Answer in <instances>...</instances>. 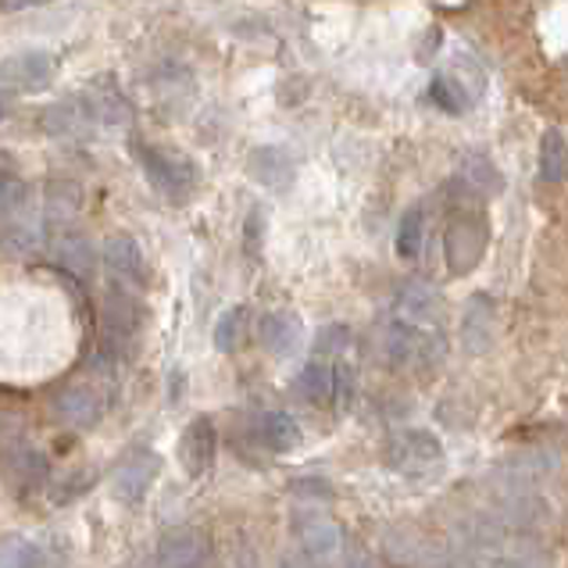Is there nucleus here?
I'll return each mask as SVG.
<instances>
[{
    "label": "nucleus",
    "instance_id": "18",
    "mask_svg": "<svg viewBox=\"0 0 568 568\" xmlns=\"http://www.w3.org/2000/svg\"><path fill=\"white\" fill-rule=\"evenodd\" d=\"M79 104H83V111H87V119L90 122H108V125H119V122H125L129 119V101L119 93V87L111 83H97L93 90H87L83 97H79Z\"/></svg>",
    "mask_w": 568,
    "mask_h": 568
},
{
    "label": "nucleus",
    "instance_id": "27",
    "mask_svg": "<svg viewBox=\"0 0 568 568\" xmlns=\"http://www.w3.org/2000/svg\"><path fill=\"white\" fill-rule=\"evenodd\" d=\"M351 344V329L347 326H326L318 329V339H315V358L322 362H336L344 347Z\"/></svg>",
    "mask_w": 568,
    "mask_h": 568
},
{
    "label": "nucleus",
    "instance_id": "19",
    "mask_svg": "<svg viewBox=\"0 0 568 568\" xmlns=\"http://www.w3.org/2000/svg\"><path fill=\"white\" fill-rule=\"evenodd\" d=\"M247 169L257 183H265L272 190H286L294 183V158L283 148H257L247 161Z\"/></svg>",
    "mask_w": 568,
    "mask_h": 568
},
{
    "label": "nucleus",
    "instance_id": "9",
    "mask_svg": "<svg viewBox=\"0 0 568 568\" xmlns=\"http://www.w3.org/2000/svg\"><path fill=\"white\" fill-rule=\"evenodd\" d=\"M351 389H354L351 368H344L339 362L312 358L297 376V394L307 404H315V408H333L339 400H351Z\"/></svg>",
    "mask_w": 568,
    "mask_h": 568
},
{
    "label": "nucleus",
    "instance_id": "11",
    "mask_svg": "<svg viewBox=\"0 0 568 568\" xmlns=\"http://www.w3.org/2000/svg\"><path fill=\"white\" fill-rule=\"evenodd\" d=\"M104 408H108L104 394L93 383H69L54 397L58 418L64 422V426H72V429H90V426H97V422H101V415H104Z\"/></svg>",
    "mask_w": 568,
    "mask_h": 568
},
{
    "label": "nucleus",
    "instance_id": "16",
    "mask_svg": "<svg viewBox=\"0 0 568 568\" xmlns=\"http://www.w3.org/2000/svg\"><path fill=\"white\" fill-rule=\"evenodd\" d=\"M257 339H262V347L272 358H290V354L301 347L304 326L294 312H268L257 322Z\"/></svg>",
    "mask_w": 568,
    "mask_h": 568
},
{
    "label": "nucleus",
    "instance_id": "1",
    "mask_svg": "<svg viewBox=\"0 0 568 568\" xmlns=\"http://www.w3.org/2000/svg\"><path fill=\"white\" fill-rule=\"evenodd\" d=\"M40 240H43V207L32 201L14 158L0 151V243L26 251Z\"/></svg>",
    "mask_w": 568,
    "mask_h": 568
},
{
    "label": "nucleus",
    "instance_id": "4",
    "mask_svg": "<svg viewBox=\"0 0 568 568\" xmlns=\"http://www.w3.org/2000/svg\"><path fill=\"white\" fill-rule=\"evenodd\" d=\"M129 151L136 154V161H140V169H143V175L151 180V186L158 190V193H165L169 201H186L193 190H197V183H201V172H197V165L186 158V154H175V151H165V148H154V143H143V140H136V143H129Z\"/></svg>",
    "mask_w": 568,
    "mask_h": 568
},
{
    "label": "nucleus",
    "instance_id": "21",
    "mask_svg": "<svg viewBox=\"0 0 568 568\" xmlns=\"http://www.w3.org/2000/svg\"><path fill=\"white\" fill-rule=\"evenodd\" d=\"M0 568H51L47 547L29 537H4L0 540Z\"/></svg>",
    "mask_w": 568,
    "mask_h": 568
},
{
    "label": "nucleus",
    "instance_id": "15",
    "mask_svg": "<svg viewBox=\"0 0 568 568\" xmlns=\"http://www.w3.org/2000/svg\"><path fill=\"white\" fill-rule=\"evenodd\" d=\"M101 257H104V265L115 272L122 283L148 286V262H143V251H140V243L133 236H125V233L108 236Z\"/></svg>",
    "mask_w": 568,
    "mask_h": 568
},
{
    "label": "nucleus",
    "instance_id": "6",
    "mask_svg": "<svg viewBox=\"0 0 568 568\" xmlns=\"http://www.w3.org/2000/svg\"><path fill=\"white\" fill-rule=\"evenodd\" d=\"M386 462H389V468H397L400 476L422 479V476H429L444 465V447L426 429H400V433L389 436Z\"/></svg>",
    "mask_w": 568,
    "mask_h": 568
},
{
    "label": "nucleus",
    "instance_id": "7",
    "mask_svg": "<svg viewBox=\"0 0 568 568\" xmlns=\"http://www.w3.org/2000/svg\"><path fill=\"white\" fill-rule=\"evenodd\" d=\"M158 568H215V540L197 526H175L158 540Z\"/></svg>",
    "mask_w": 568,
    "mask_h": 568
},
{
    "label": "nucleus",
    "instance_id": "23",
    "mask_svg": "<svg viewBox=\"0 0 568 568\" xmlns=\"http://www.w3.org/2000/svg\"><path fill=\"white\" fill-rule=\"evenodd\" d=\"M568 172V143L558 129H550L540 143V180L544 183H561Z\"/></svg>",
    "mask_w": 568,
    "mask_h": 568
},
{
    "label": "nucleus",
    "instance_id": "3",
    "mask_svg": "<svg viewBox=\"0 0 568 568\" xmlns=\"http://www.w3.org/2000/svg\"><path fill=\"white\" fill-rule=\"evenodd\" d=\"M0 473L11 494H32L47 483V458L19 418L0 415Z\"/></svg>",
    "mask_w": 568,
    "mask_h": 568
},
{
    "label": "nucleus",
    "instance_id": "20",
    "mask_svg": "<svg viewBox=\"0 0 568 568\" xmlns=\"http://www.w3.org/2000/svg\"><path fill=\"white\" fill-rule=\"evenodd\" d=\"M301 537V550L315 565H329L336 555H339V529L326 518H315V523H307L304 529H297Z\"/></svg>",
    "mask_w": 568,
    "mask_h": 568
},
{
    "label": "nucleus",
    "instance_id": "13",
    "mask_svg": "<svg viewBox=\"0 0 568 568\" xmlns=\"http://www.w3.org/2000/svg\"><path fill=\"white\" fill-rule=\"evenodd\" d=\"M397 318L422 329H440V318H444L440 294H436L429 283H408L397 294Z\"/></svg>",
    "mask_w": 568,
    "mask_h": 568
},
{
    "label": "nucleus",
    "instance_id": "22",
    "mask_svg": "<svg viewBox=\"0 0 568 568\" xmlns=\"http://www.w3.org/2000/svg\"><path fill=\"white\" fill-rule=\"evenodd\" d=\"M90 119H87V111L79 101L72 104H54L51 111H43V129L47 133H54V136H83L90 133Z\"/></svg>",
    "mask_w": 568,
    "mask_h": 568
},
{
    "label": "nucleus",
    "instance_id": "10",
    "mask_svg": "<svg viewBox=\"0 0 568 568\" xmlns=\"http://www.w3.org/2000/svg\"><path fill=\"white\" fill-rule=\"evenodd\" d=\"M175 454H180V465L183 473L190 479L204 476L211 465H215V454H219V433H215V422H211L207 415H197L190 422V426L183 429L180 436V447H175Z\"/></svg>",
    "mask_w": 568,
    "mask_h": 568
},
{
    "label": "nucleus",
    "instance_id": "14",
    "mask_svg": "<svg viewBox=\"0 0 568 568\" xmlns=\"http://www.w3.org/2000/svg\"><path fill=\"white\" fill-rule=\"evenodd\" d=\"M486 247V225L479 215H462L447 233V257L454 272H468Z\"/></svg>",
    "mask_w": 568,
    "mask_h": 568
},
{
    "label": "nucleus",
    "instance_id": "25",
    "mask_svg": "<svg viewBox=\"0 0 568 568\" xmlns=\"http://www.w3.org/2000/svg\"><path fill=\"white\" fill-rule=\"evenodd\" d=\"M243 333H247V307L236 304L230 312H222L215 322V347L222 354H233L243 344Z\"/></svg>",
    "mask_w": 568,
    "mask_h": 568
},
{
    "label": "nucleus",
    "instance_id": "5",
    "mask_svg": "<svg viewBox=\"0 0 568 568\" xmlns=\"http://www.w3.org/2000/svg\"><path fill=\"white\" fill-rule=\"evenodd\" d=\"M43 247L51 265L61 268L72 280H90L97 268V251L83 230H75V222L43 225Z\"/></svg>",
    "mask_w": 568,
    "mask_h": 568
},
{
    "label": "nucleus",
    "instance_id": "24",
    "mask_svg": "<svg viewBox=\"0 0 568 568\" xmlns=\"http://www.w3.org/2000/svg\"><path fill=\"white\" fill-rule=\"evenodd\" d=\"M422 240H426V215H422V207H412L397 225V254L404 262H415L422 254Z\"/></svg>",
    "mask_w": 568,
    "mask_h": 568
},
{
    "label": "nucleus",
    "instance_id": "12",
    "mask_svg": "<svg viewBox=\"0 0 568 568\" xmlns=\"http://www.w3.org/2000/svg\"><path fill=\"white\" fill-rule=\"evenodd\" d=\"M51 72H54L51 54H43V51L11 54L8 61H0V87L32 93V90H43L47 87Z\"/></svg>",
    "mask_w": 568,
    "mask_h": 568
},
{
    "label": "nucleus",
    "instance_id": "29",
    "mask_svg": "<svg viewBox=\"0 0 568 568\" xmlns=\"http://www.w3.org/2000/svg\"><path fill=\"white\" fill-rule=\"evenodd\" d=\"M0 119H4V101H0Z\"/></svg>",
    "mask_w": 568,
    "mask_h": 568
},
{
    "label": "nucleus",
    "instance_id": "26",
    "mask_svg": "<svg viewBox=\"0 0 568 568\" xmlns=\"http://www.w3.org/2000/svg\"><path fill=\"white\" fill-rule=\"evenodd\" d=\"M429 97H433V101L440 104L444 111H450V115H458V111L468 108V93L462 90V83H454V79H447V75H436V83H433Z\"/></svg>",
    "mask_w": 568,
    "mask_h": 568
},
{
    "label": "nucleus",
    "instance_id": "2",
    "mask_svg": "<svg viewBox=\"0 0 568 568\" xmlns=\"http://www.w3.org/2000/svg\"><path fill=\"white\" fill-rule=\"evenodd\" d=\"M148 326V307L140 304L133 290H111L101 307V358L108 365L129 362L136 354V344Z\"/></svg>",
    "mask_w": 568,
    "mask_h": 568
},
{
    "label": "nucleus",
    "instance_id": "17",
    "mask_svg": "<svg viewBox=\"0 0 568 568\" xmlns=\"http://www.w3.org/2000/svg\"><path fill=\"white\" fill-rule=\"evenodd\" d=\"M254 436H257V444H262L265 450L290 454V450H297V444H301V426H297V418L290 412H265L262 418H257Z\"/></svg>",
    "mask_w": 568,
    "mask_h": 568
},
{
    "label": "nucleus",
    "instance_id": "8",
    "mask_svg": "<svg viewBox=\"0 0 568 568\" xmlns=\"http://www.w3.org/2000/svg\"><path fill=\"white\" fill-rule=\"evenodd\" d=\"M158 476H161L158 454L151 447H133L122 454L115 473H111V490H115L122 505H140V500L154 490Z\"/></svg>",
    "mask_w": 568,
    "mask_h": 568
},
{
    "label": "nucleus",
    "instance_id": "28",
    "mask_svg": "<svg viewBox=\"0 0 568 568\" xmlns=\"http://www.w3.org/2000/svg\"><path fill=\"white\" fill-rule=\"evenodd\" d=\"M43 4H51V0H0V11H29Z\"/></svg>",
    "mask_w": 568,
    "mask_h": 568
}]
</instances>
